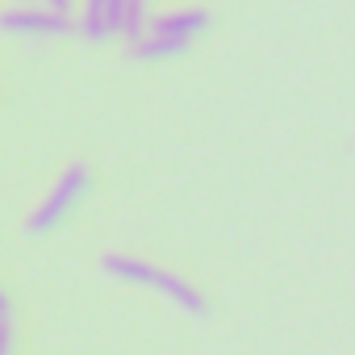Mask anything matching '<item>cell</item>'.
Segmentation results:
<instances>
[{"label": "cell", "mask_w": 355, "mask_h": 355, "mask_svg": "<svg viewBox=\"0 0 355 355\" xmlns=\"http://www.w3.org/2000/svg\"><path fill=\"white\" fill-rule=\"evenodd\" d=\"M88 184H92L88 163H67V167L59 171V180L51 184V193H46V197L34 205V214L26 218V234H30V239L51 234V230L80 205V197L88 193Z\"/></svg>", "instance_id": "3"}, {"label": "cell", "mask_w": 355, "mask_h": 355, "mask_svg": "<svg viewBox=\"0 0 355 355\" xmlns=\"http://www.w3.org/2000/svg\"><path fill=\"white\" fill-rule=\"evenodd\" d=\"M42 5H46V9H55V13H67V17L76 13V0H42Z\"/></svg>", "instance_id": "7"}, {"label": "cell", "mask_w": 355, "mask_h": 355, "mask_svg": "<svg viewBox=\"0 0 355 355\" xmlns=\"http://www.w3.org/2000/svg\"><path fill=\"white\" fill-rule=\"evenodd\" d=\"M71 17L67 13H55L46 5H9L0 13V30L13 34V38H63L71 34Z\"/></svg>", "instance_id": "4"}, {"label": "cell", "mask_w": 355, "mask_h": 355, "mask_svg": "<svg viewBox=\"0 0 355 355\" xmlns=\"http://www.w3.org/2000/svg\"><path fill=\"white\" fill-rule=\"evenodd\" d=\"M125 0H80V38L84 42H105L121 34Z\"/></svg>", "instance_id": "5"}, {"label": "cell", "mask_w": 355, "mask_h": 355, "mask_svg": "<svg viewBox=\"0 0 355 355\" xmlns=\"http://www.w3.org/2000/svg\"><path fill=\"white\" fill-rule=\"evenodd\" d=\"M13 5H30V0H13Z\"/></svg>", "instance_id": "8"}, {"label": "cell", "mask_w": 355, "mask_h": 355, "mask_svg": "<svg viewBox=\"0 0 355 355\" xmlns=\"http://www.w3.org/2000/svg\"><path fill=\"white\" fill-rule=\"evenodd\" d=\"M146 30H150L146 0H125V17H121V34L117 38H125V46H134V42L146 38Z\"/></svg>", "instance_id": "6"}, {"label": "cell", "mask_w": 355, "mask_h": 355, "mask_svg": "<svg viewBox=\"0 0 355 355\" xmlns=\"http://www.w3.org/2000/svg\"><path fill=\"white\" fill-rule=\"evenodd\" d=\"M101 268H105L109 276H117V280L146 284V288L163 293L171 305H180V309H184V313H193V318H201V313H205V297H201L184 276H175V272H167V268H155V263L134 259V255H105V259H101Z\"/></svg>", "instance_id": "2"}, {"label": "cell", "mask_w": 355, "mask_h": 355, "mask_svg": "<svg viewBox=\"0 0 355 355\" xmlns=\"http://www.w3.org/2000/svg\"><path fill=\"white\" fill-rule=\"evenodd\" d=\"M209 30V13L205 9H167L159 17H150V30L142 42L125 46L130 59L138 63H155V59H171V55H184L193 46L197 34Z\"/></svg>", "instance_id": "1"}]
</instances>
